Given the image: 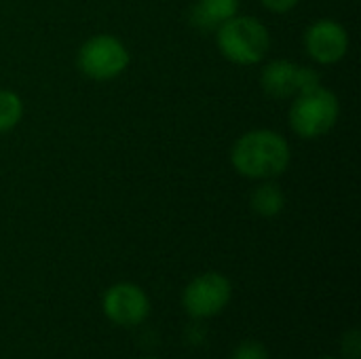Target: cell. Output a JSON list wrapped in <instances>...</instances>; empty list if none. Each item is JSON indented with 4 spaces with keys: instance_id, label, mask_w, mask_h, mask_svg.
I'll return each instance as SVG.
<instances>
[{
    "instance_id": "8992f818",
    "label": "cell",
    "mask_w": 361,
    "mask_h": 359,
    "mask_svg": "<svg viewBox=\"0 0 361 359\" xmlns=\"http://www.w3.org/2000/svg\"><path fill=\"white\" fill-rule=\"evenodd\" d=\"M104 315L116 326H137L150 313L146 292L135 284H116L108 288L102 300Z\"/></svg>"
},
{
    "instance_id": "3957f363",
    "label": "cell",
    "mask_w": 361,
    "mask_h": 359,
    "mask_svg": "<svg viewBox=\"0 0 361 359\" xmlns=\"http://www.w3.org/2000/svg\"><path fill=\"white\" fill-rule=\"evenodd\" d=\"M341 106L332 91L317 87L307 93H298L290 108V125L296 135L305 140H317L326 135L338 121Z\"/></svg>"
},
{
    "instance_id": "ba28073f",
    "label": "cell",
    "mask_w": 361,
    "mask_h": 359,
    "mask_svg": "<svg viewBox=\"0 0 361 359\" xmlns=\"http://www.w3.org/2000/svg\"><path fill=\"white\" fill-rule=\"evenodd\" d=\"M262 89L273 99H288L298 95V66L288 59L271 61L260 76Z\"/></svg>"
},
{
    "instance_id": "277c9868",
    "label": "cell",
    "mask_w": 361,
    "mask_h": 359,
    "mask_svg": "<svg viewBox=\"0 0 361 359\" xmlns=\"http://www.w3.org/2000/svg\"><path fill=\"white\" fill-rule=\"evenodd\" d=\"M129 66L127 47L110 34L89 38L78 51V68L93 80H110L125 72Z\"/></svg>"
},
{
    "instance_id": "5bb4252c",
    "label": "cell",
    "mask_w": 361,
    "mask_h": 359,
    "mask_svg": "<svg viewBox=\"0 0 361 359\" xmlns=\"http://www.w3.org/2000/svg\"><path fill=\"white\" fill-rule=\"evenodd\" d=\"M343 353H345V358L360 359L361 343L357 330H351L349 334H345V339H343Z\"/></svg>"
},
{
    "instance_id": "7c38bea8",
    "label": "cell",
    "mask_w": 361,
    "mask_h": 359,
    "mask_svg": "<svg viewBox=\"0 0 361 359\" xmlns=\"http://www.w3.org/2000/svg\"><path fill=\"white\" fill-rule=\"evenodd\" d=\"M233 359H269V355H267V349L260 343L247 341V343H241L235 349Z\"/></svg>"
},
{
    "instance_id": "5b68a950",
    "label": "cell",
    "mask_w": 361,
    "mask_h": 359,
    "mask_svg": "<svg viewBox=\"0 0 361 359\" xmlns=\"http://www.w3.org/2000/svg\"><path fill=\"white\" fill-rule=\"evenodd\" d=\"M231 281L220 273H203L195 277L182 296L186 313L195 320H207L218 315L231 303Z\"/></svg>"
},
{
    "instance_id": "6da1fadb",
    "label": "cell",
    "mask_w": 361,
    "mask_h": 359,
    "mask_svg": "<svg viewBox=\"0 0 361 359\" xmlns=\"http://www.w3.org/2000/svg\"><path fill=\"white\" fill-rule=\"evenodd\" d=\"M231 161L241 176L252 180H269L288 169L290 146L283 135L271 129H254L235 142Z\"/></svg>"
},
{
    "instance_id": "9c48e42d",
    "label": "cell",
    "mask_w": 361,
    "mask_h": 359,
    "mask_svg": "<svg viewBox=\"0 0 361 359\" xmlns=\"http://www.w3.org/2000/svg\"><path fill=\"white\" fill-rule=\"evenodd\" d=\"M239 0H195L190 6V23L203 34L216 32L222 23L235 17Z\"/></svg>"
},
{
    "instance_id": "e0dca14e",
    "label": "cell",
    "mask_w": 361,
    "mask_h": 359,
    "mask_svg": "<svg viewBox=\"0 0 361 359\" xmlns=\"http://www.w3.org/2000/svg\"><path fill=\"white\" fill-rule=\"evenodd\" d=\"M144 359H157V358H144Z\"/></svg>"
},
{
    "instance_id": "8fae6325",
    "label": "cell",
    "mask_w": 361,
    "mask_h": 359,
    "mask_svg": "<svg viewBox=\"0 0 361 359\" xmlns=\"http://www.w3.org/2000/svg\"><path fill=\"white\" fill-rule=\"evenodd\" d=\"M23 114V104L17 93L0 89V133L11 131Z\"/></svg>"
},
{
    "instance_id": "52a82bcc",
    "label": "cell",
    "mask_w": 361,
    "mask_h": 359,
    "mask_svg": "<svg viewBox=\"0 0 361 359\" xmlns=\"http://www.w3.org/2000/svg\"><path fill=\"white\" fill-rule=\"evenodd\" d=\"M305 49L319 63H336L347 55L349 34L334 19H319L305 32Z\"/></svg>"
},
{
    "instance_id": "30bf717a",
    "label": "cell",
    "mask_w": 361,
    "mask_h": 359,
    "mask_svg": "<svg viewBox=\"0 0 361 359\" xmlns=\"http://www.w3.org/2000/svg\"><path fill=\"white\" fill-rule=\"evenodd\" d=\"M250 205L252 209L262 216V218H273L277 214L283 212L286 207V197L281 193V188L277 184H271V182H264L260 184L258 188H254L252 197H250Z\"/></svg>"
},
{
    "instance_id": "9a60e30c",
    "label": "cell",
    "mask_w": 361,
    "mask_h": 359,
    "mask_svg": "<svg viewBox=\"0 0 361 359\" xmlns=\"http://www.w3.org/2000/svg\"><path fill=\"white\" fill-rule=\"evenodd\" d=\"M260 2L273 13H288L290 8L298 4V0H260Z\"/></svg>"
},
{
    "instance_id": "2e32d148",
    "label": "cell",
    "mask_w": 361,
    "mask_h": 359,
    "mask_svg": "<svg viewBox=\"0 0 361 359\" xmlns=\"http://www.w3.org/2000/svg\"><path fill=\"white\" fill-rule=\"evenodd\" d=\"M319 359H334V358H319Z\"/></svg>"
},
{
    "instance_id": "4fadbf2b",
    "label": "cell",
    "mask_w": 361,
    "mask_h": 359,
    "mask_svg": "<svg viewBox=\"0 0 361 359\" xmlns=\"http://www.w3.org/2000/svg\"><path fill=\"white\" fill-rule=\"evenodd\" d=\"M322 87L319 85V74L313 68L307 66H298V93H307Z\"/></svg>"
},
{
    "instance_id": "7a4b0ae2",
    "label": "cell",
    "mask_w": 361,
    "mask_h": 359,
    "mask_svg": "<svg viewBox=\"0 0 361 359\" xmlns=\"http://www.w3.org/2000/svg\"><path fill=\"white\" fill-rule=\"evenodd\" d=\"M216 34L220 53L233 63L241 66L258 63L271 47L269 30L258 19L245 15L231 17L216 30Z\"/></svg>"
}]
</instances>
